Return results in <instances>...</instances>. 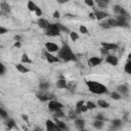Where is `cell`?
Here are the masks:
<instances>
[{
    "label": "cell",
    "instance_id": "cell-27",
    "mask_svg": "<svg viewBox=\"0 0 131 131\" xmlns=\"http://www.w3.org/2000/svg\"><path fill=\"white\" fill-rule=\"evenodd\" d=\"M97 105H98V107H102V109H107V107H109V104H107V101H105V100H98Z\"/></svg>",
    "mask_w": 131,
    "mask_h": 131
},
{
    "label": "cell",
    "instance_id": "cell-16",
    "mask_svg": "<svg viewBox=\"0 0 131 131\" xmlns=\"http://www.w3.org/2000/svg\"><path fill=\"white\" fill-rule=\"evenodd\" d=\"M54 123L58 125V126H59L60 129L64 130V131H69V128H68L67 125H66L64 122H61V121L58 120V118H54Z\"/></svg>",
    "mask_w": 131,
    "mask_h": 131
},
{
    "label": "cell",
    "instance_id": "cell-29",
    "mask_svg": "<svg viewBox=\"0 0 131 131\" xmlns=\"http://www.w3.org/2000/svg\"><path fill=\"white\" fill-rule=\"evenodd\" d=\"M22 61L25 62V64H32V60L29 59V56L27 54H23L22 55Z\"/></svg>",
    "mask_w": 131,
    "mask_h": 131
},
{
    "label": "cell",
    "instance_id": "cell-25",
    "mask_svg": "<svg viewBox=\"0 0 131 131\" xmlns=\"http://www.w3.org/2000/svg\"><path fill=\"white\" fill-rule=\"evenodd\" d=\"M93 126L96 129H101L102 126H104V121H99V120H95L93 122Z\"/></svg>",
    "mask_w": 131,
    "mask_h": 131
},
{
    "label": "cell",
    "instance_id": "cell-31",
    "mask_svg": "<svg viewBox=\"0 0 131 131\" xmlns=\"http://www.w3.org/2000/svg\"><path fill=\"white\" fill-rule=\"evenodd\" d=\"M112 125H113L114 128H119V127H121L122 121H121V120H114V121L112 122Z\"/></svg>",
    "mask_w": 131,
    "mask_h": 131
},
{
    "label": "cell",
    "instance_id": "cell-43",
    "mask_svg": "<svg viewBox=\"0 0 131 131\" xmlns=\"http://www.w3.org/2000/svg\"><path fill=\"white\" fill-rule=\"evenodd\" d=\"M7 32V29H5L3 27H0V34H5Z\"/></svg>",
    "mask_w": 131,
    "mask_h": 131
},
{
    "label": "cell",
    "instance_id": "cell-4",
    "mask_svg": "<svg viewBox=\"0 0 131 131\" xmlns=\"http://www.w3.org/2000/svg\"><path fill=\"white\" fill-rule=\"evenodd\" d=\"M62 106L60 102L59 101H56V100H51L49 102V105H48V107H49V110L50 111H52V112H56V111H60L62 109Z\"/></svg>",
    "mask_w": 131,
    "mask_h": 131
},
{
    "label": "cell",
    "instance_id": "cell-36",
    "mask_svg": "<svg viewBox=\"0 0 131 131\" xmlns=\"http://www.w3.org/2000/svg\"><path fill=\"white\" fill-rule=\"evenodd\" d=\"M0 115H1V117L3 118V119H7V116H8V114H7V112L6 111H4L2 107L0 109Z\"/></svg>",
    "mask_w": 131,
    "mask_h": 131
},
{
    "label": "cell",
    "instance_id": "cell-9",
    "mask_svg": "<svg viewBox=\"0 0 131 131\" xmlns=\"http://www.w3.org/2000/svg\"><path fill=\"white\" fill-rule=\"evenodd\" d=\"M101 46H102V48L107 49V51H109V50H116L118 48V45L114 44V43H106V42H102Z\"/></svg>",
    "mask_w": 131,
    "mask_h": 131
},
{
    "label": "cell",
    "instance_id": "cell-32",
    "mask_svg": "<svg viewBox=\"0 0 131 131\" xmlns=\"http://www.w3.org/2000/svg\"><path fill=\"white\" fill-rule=\"evenodd\" d=\"M54 118H61V117H64L65 116V114H64V112H62L61 110H60V111H56V112H54Z\"/></svg>",
    "mask_w": 131,
    "mask_h": 131
},
{
    "label": "cell",
    "instance_id": "cell-13",
    "mask_svg": "<svg viewBox=\"0 0 131 131\" xmlns=\"http://www.w3.org/2000/svg\"><path fill=\"white\" fill-rule=\"evenodd\" d=\"M106 61L107 62V64L112 65V66H117L118 65V59L114 55H107V59H106Z\"/></svg>",
    "mask_w": 131,
    "mask_h": 131
},
{
    "label": "cell",
    "instance_id": "cell-8",
    "mask_svg": "<svg viewBox=\"0 0 131 131\" xmlns=\"http://www.w3.org/2000/svg\"><path fill=\"white\" fill-rule=\"evenodd\" d=\"M44 54H45V58H46V60H48V62L54 64V62H59V61H60V59L58 58V56H54V55H52V54H50L48 51H46V52H45Z\"/></svg>",
    "mask_w": 131,
    "mask_h": 131
},
{
    "label": "cell",
    "instance_id": "cell-6",
    "mask_svg": "<svg viewBox=\"0 0 131 131\" xmlns=\"http://www.w3.org/2000/svg\"><path fill=\"white\" fill-rule=\"evenodd\" d=\"M45 47H46L48 52H56V51H60V49L55 43H52V42L45 43Z\"/></svg>",
    "mask_w": 131,
    "mask_h": 131
},
{
    "label": "cell",
    "instance_id": "cell-40",
    "mask_svg": "<svg viewBox=\"0 0 131 131\" xmlns=\"http://www.w3.org/2000/svg\"><path fill=\"white\" fill-rule=\"evenodd\" d=\"M79 30H80V32L82 34H87L88 33V30L86 29V27H84V26H81L80 28H79Z\"/></svg>",
    "mask_w": 131,
    "mask_h": 131
},
{
    "label": "cell",
    "instance_id": "cell-45",
    "mask_svg": "<svg viewBox=\"0 0 131 131\" xmlns=\"http://www.w3.org/2000/svg\"><path fill=\"white\" fill-rule=\"evenodd\" d=\"M0 68H1V73H0V74H1V75H4V73H5V67L1 64V65H0Z\"/></svg>",
    "mask_w": 131,
    "mask_h": 131
},
{
    "label": "cell",
    "instance_id": "cell-44",
    "mask_svg": "<svg viewBox=\"0 0 131 131\" xmlns=\"http://www.w3.org/2000/svg\"><path fill=\"white\" fill-rule=\"evenodd\" d=\"M60 12H59V11H54V13H53V18L54 19H60Z\"/></svg>",
    "mask_w": 131,
    "mask_h": 131
},
{
    "label": "cell",
    "instance_id": "cell-39",
    "mask_svg": "<svg viewBox=\"0 0 131 131\" xmlns=\"http://www.w3.org/2000/svg\"><path fill=\"white\" fill-rule=\"evenodd\" d=\"M100 27L101 28H104V29H110L111 28V26L107 24V22H104V23H101L100 24Z\"/></svg>",
    "mask_w": 131,
    "mask_h": 131
},
{
    "label": "cell",
    "instance_id": "cell-42",
    "mask_svg": "<svg viewBox=\"0 0 131 131\" xmlns=\"http://www.w3.org/2000/svg\"><path fill=\"white\" fill-rule=\"evenodd\" d=\"M35 13H36L37 16H41V15H42V10H41V8H38V9L35 11Z\"/></svg>",
    "mask_w": 131,
    "mask_h": 131
},
{
    "label": "cell",
    "instance_id": "cell-11",
    "mask_svg": "<svg viewBox=\"0 0 131 131\" xmlns=\"http://www.w3.org/2000/svg\"><path fill=\"white\" fill-rule=\"evenodd\" d=\"M94 14H95L96 20H98V21L107 18V16H109L107 12H106V11H100V10H95V11H94Z\"/></svg>",
    "mask_w": 131,
    "mask_h": 131
},
{
    "label": "cell",
    "instance_id": "cell-18",
    "mask_svg": "<svg viewBox=\"0 0 131 131\" xmlns=\"http://www.w3.org/2000/svg\"><path fill=\"white\" fill-rule=\"evenodd\" d=\"M5 124H6V127H7L8 130L15 127V123H14V121L12 120V119H7L6 122H5Z\"/></svg>",
    "mask_w": 131,
    "mask_h": 131
},
{
    "label": "cell",
    "instance_id": "cell-26",
    "mask_svg": "<svg viewBox=\"0 0 131 131\" xmlns=\"http://www.w3.org/2000/svg\"><path fill=\"white\" fill-rule=\"evenodd\" d=\"M124 70L127 74H130L131 75V60H128L126 62V65H125V67H124Z\"/></svg>",
    "mask_w": 131,
    "mask_h": 131
},
{
    "label": "cell",
    "instance_id": "cell-7",
    "mask_svg": "<svg viewBox=\"0 0 131 131\" xmlns=\"http://www.w3.org/2000/svg\"><path fill=\"white\" fill-rule=\"evenodd\" d=\"M117 92L119 93V94H122L123 96H127L128 95V88H127V86L126 85H119V86L117 87Z\"/></svg>",
    "mask_w": 131,
    "mask_h": 131
},
{
    "label": "cell",
    "instance_id": "cell-49",
    "mask_svg": "<svg viewBox=\"0 0 131 131\" xmlns=\"http://www.w3.org/2000/svg\"><path fill=\"white\" fill-rule=\"evenodd\" d=\"M89 18H90V19H92V20H95V19H96L94 13H89Z\"/></svg>",
    "mask_w": 131,
    "mask_h": 131
},
{
    "label": "cell",
    "instance_id": "cell-10",
    "mask_svg": "<svg viewBox=\"0 0 131 131\" xmlns=\"http://www.w3.org/2000/svg\"><path fill=\"white\" fill-rule=\"evenodd\" d=\"M100 62H101V59L100 58H97V56H93V58H91L89 60L88 64L91 67H96V66H98Z\"/></svg>",
    "mask_w": 131,
    "mask_h": 131
},
{
    "label": "cell",
    "instance_id": "cell-22",
    "mask_svg": "<svg viewBox=\"0 0 131 131\" xmlns=\"http://www.w3.org/2000/svg\"><path fill=\"white\" fill-rule=\"evenodd\" d=\"M83 106H84V101L83 100H80V101L77 102V105H76V113L77 114H81V109H82Z\"/></svg>",
    "mask_w": 131,
    "mask_h": 131
},
{
    "label": "cell",
    "instance_id": "cell-48",
    "mask_svg": "<svg viewBox=\"0 0 131 131\" xmlns=\"http://www.w3.org/2000/svg\"><path fill=\"white\" fill-rule=\"evenodd\" d=\"M14 40L16 41V42H20V40H21V36H14Z\"/></svg>",
    "mask_w": 131,
    "mask_h": 131
},
{
    "label": "cell",
    "instance_id": "cell-34",
    "mask_svg": "<svg viewBox=\"0 0 131 131\" xmlns=\"http://www.w3.org/2000/svg\"><path fill=\"white\" fill-rule=\"evenodd\" d=\"M70 37H71V39H72L73 41H76V40H78V39H79L78 34L75 33V32H71L70 33Z\"/></svg>",
    "mask_w": 131,
    "mask_h": 131
},
{
    "label": "cell",
    "instance_id": "cell-17",
    "mask_svg": "<svg viewBox=\"0 0 131 131\" xmlns=\"http://www.w3.org/2000/svg\"><path fill=\"white\" fill-rule=\"evenodd\" d=\"M75 125H76V127L78 129L83 130V128L85 126V122H84V120H82V119H77V120L75 121Z\"/></svg>",
    "mask_w": 131,
    "mask_h": 131
},
{
    "label": "cell",
    "instance_id": "cell-21",
    "mask_svg": "<svg viewBox=\"0 0 131 131\" xmlns=\"http://www.w3.org/2000/svg\"><path fill=\"white\" fill-rule=\"evenodd\" d=\"M96 3H97V5L100 8H106L107 6V4H109V1H107V0H97Z\"/></svg>",
    "mask_w": 131,
    "mask_h": 131
},
{
    "label": "cell",
    "instance_id": "cell-35",
    "mask_svg": "<svg viewBox=\"0 0 131 131\" xmlns=\"http://www.w3.org/2000/svg\"><path fill=\"white\" fill-rule=\"evenodd\" d=\"M58 25V27H59V29H60V31H62V32H68L69 33V29H68L67 27H65V26H62L61 24H56Z\"/></svg>",
    "mask_w": 131,
    "mask_h": 131
},
{
    "label": "cell",
    "instance_id": "cell-28",
    "mask_svg": "<svg viewBox=\"0 0 131 131\" xmlns=\"http://www.w3.org/2000/svg\"><path fill=\"white\" fill-rule=\"evenodd\" d=\"M107 24H109L111 27H119L118 22L115 19H110V20H107Z\"/></svg>",
    "mask_w": 131,
    "mask_h": 131
},
{
    "label": "cell",
    "instance_id": "cell-19",
    "mask_svg": "<svg viewBox=\"0 0 131 131\" xmlns=\"http://www.w3.org/2000/svg\"><path fill=\"white\" fill-rule=\"evenodd\" d=\"M15 68H16V70H18L19 72H21V73H28L29 72V69L28 68H26L25 66H23V65H21V64H19V65H16L15 66Z\"/></svg>",
    "mask_w": 131,
    "mask_h": 131
},
{
    "label": "cell",
    "instance_id": "cell-30",
    "mask_svg": "<svg viewBox=\"0 0 131 131\" xmlns=\"http://www.w3.org/2000/svg\"><path fill=\"white\" fill-rule=\"evenodd\" d=\"M111 97L113 99H115V100H119V99H121V95L119 94L117 91H114V92L111 93Z\"/></svg>",
    "mask_w": 131,
    "mask_h": 131
},
{
    "label": "cell",
    "instance_id": "cell-23",
    "mask_svg": "<svg viewBox=\"0 0 131 131\" xmlns=\"http://www.w3.org/2000/svg\"><path fill=\"white\" fill-rule=\"evenodd\" d=\"M50 86V84L48 82H40V84H39V87H40L41 90L45 91V90H47Z\"/></svg>",
    "mask_w": 131,
    "mask_h": 131
},
{
    "label": "cell",
    "instance_id": "cell-50",
    "mask_svg": "<svg viewBox=\"0 0 131 131\" xmlns=\"http://www.w3.org/2000/svg\"><path fill=\"white\" fill-rule=\"evenodd\" d=\"M14 46H15V47H18V48H20V47H21V42H15Z\"/></svg>",
    "mask_w": 131,
    "mask_h": 131
},
{
    "label": "cell",
    "instance_id": "cell-14",
    "mask_svg": "<svg viewBox=\"0 0 131 131\" xmlns=\"http://www.w3.org/2000/svg\"><path fill=\"white\" fill-rule=\"evenodd\" d=\"M37 24H38V26L40 28H42V29H47V28L49 27V25H50L48 23V21L44 20V19H39L37 21Z\"/></svg>",
    "mask_w": 131,
    "mask_h": 131
},
{
    "label": "cell",
    "instance_id": "cell-52",
    "mask_svg": "<svg viewBox=\"0 0 131 131\" xmlns=\"http://www.w3.org/2000/svg\"><path fill=\"white\" fill-rule=\"evenodd\" d=\"M34 131H42V129H41V128H38V127H37V128H35V130H34Z\"/></svg>",
    "mask_w": 131,
    "mask_h": 131
},
{
    "label": "cell",
    "instance_id": "cell-15",
    "mask_svg": "<svg viewBox=\"0 0 131 131\" xmlns=\"http://www.w3.org/2000/svg\"><path fill=\"white\" fill-rule=\"evenodd\" d=\"M67 85H68V82L66 81V79H64L62 77L60 79V80H58V82H56V87L60 88V89L67 88Z\"/></svg>",
    "mask_w": 131,
    "mask_h": 131
},
{
    "label": "cell",
    "instance_id": "cell-5",
    "mask_svg": "<svg viewBox=\"0 0 131 131\" xmlns=\"http://www.w3.org/2000/svg\"><path fill=\"white\" fill-rule=\"evenodd\" d=\"M45 124H46V129H47V131H64L62 129H60L55 123H53L51 120H47Z\"/></svg>",
    "mask_w": 131,
    "mask_h": 131
},
{
    "label": "cell",
    "instance_id": "cell-37",
    "mask_svg": "<svg viewBox=\"0 0 131 131\" xmlns=\"http://www.w3.org/2000/svg\"><path fill=\"white\" fill-rule=\"evenodd\" d=\"M86 106L88 107V110H93V109H95V107H96V106L93 104V102H91V101H88Z\"/></svg>",
    "mask_w": 131,
    "mask_h": 131
},
{
    "label": "cell",
    "instance_id": "cell-3",
    "mask_svg": "<svg viewBox=\"0 0 131 131\" xmlns=\"http://www.w3.org/2000/svg\"><path fill=\"white\" fill-rule=\"evenodd\" d=\"M60 29L56 24H50L49 27L47 28V32H46V35L47 36H51V37H55V36H59L60 35Z\"/></svg>",
    "mask_w": 131,
    "mask_h": 131
},
{
    "label": "cell",
    "instance_id": "cell-47",
    "mask_svg": "<svg viewBox=\"0 0 131 131\" xmlns=\"http://www.w3.org/2000/svg\"><path fill=\"white\" fill-rule=\"evenodd\" d=\"M107 52H109V51H107V49H105V48H101V53H102V54H104V55L107 54Z\"/></svg>",
    "mask_w": 131,
    "mask_h": 131
},
{
    "label": "cell",
    "instance_id": "cell-41",
    "mask_svg": "<svg viewBox=\"0 0 131 131\" xmlns=\"http://www.w3.org/2000/svg\"><path fill=\"white\" fill-rule=\"evenodd\" d=\"M85 3H86L88 6H91V7L94 5V2L92 1V0H85Z\"/></svg>",
    "mask_w": 131,
    "mask_h": 131
},
{
    "label": "cell",
    "instance_id": "cell-54",
    "mask_svg": "<svg viewBox=\"0 0 131 131\" xmlns=\"http://www.w3.org/2000/svg\"><path fill=\"white\" fill-rule=\"evenodd\" d=\"M81 131H87V130H84V129H83V130H81Z\"/></svg>",
    "mask_w": 131,
    "mask_h": 131
},
{
    "label": "cell",
    "instance_id": "cell-20",
    "mask_svg": "<svg viewBox=\"0 0 131 131\" xmlns=\"http://www.w3.org/2000/svg\"><path fill=\"white\" fill-rule=\"evenodd\" d=\"M28 8H29L30 11H36L39 7L33 1H29V2H28Z\"/></svg>",
    "mask_w": 131,
    "mask_h": 131
},
{
    "label": "cell",
    "instance_id": "cell-46",
    "mask_svg": "<svg viewBox=\"0 0 131 131\" xmlns=\"http://www.w3.org/2000/svg\"><path fill=\"white\" fill-rule=\"evenodd\" d=\"M87 111H88L87 106H83L82 109H81V113H85V112H87Z\"/></svg>",
    "mask_w": 131,
    "mask_h": 131
},
{
    "label": "cell",
    "instance_id": "cell-53",
    "mask_svg": "<svg viewBox=\"0 0 131 131\" xmlns=\"http://www.w3.org/2000/svg\"><path fill=\"white\" fill-rule=\"evenodd\" d=\"M128 60H131V53L128 54Z\"/></svg>",
    "mask_w": 131,
    "mask_h": 131
},
{
    "label": "cell",
    "instance_id": "cell-38",
    "mask_svg": "<svg viewBox=\"0 0 131 131\" xmlns=\"http://www.w3.org/2000/svg\"><path fill=\"white\" fill-rule=\"evenodd\" d=\"M96 120L105 121L106 120V117L104 116V114H97V115H96Z\"/></svg>",
    "mask_w": 131,
    "mask_h": 131
},
{
    "label": "cell",
    "instance_id": "cell-12",
    "mask_svg": "<svg viewBox=\"0 0 131 131\" xmlns=\"http://www.w3.org/2000/svg\"><path fill=\"white\" fill-rule=\"evenodd\" d=\"M0 8H1V14H7L10 11V6L6 2H1Z\"/></svg>",
    "mask_w": 131,
    "mask_h": 131
},
{
    "label": "cell",
    "instance_id": "cell-1",
    "mask_svg": "<svg viewBox=\"0 0 131 131\" xmlns=\"http://www.w3.org/2000/svg\"><path fill=\"white\" fill-rule=\"evenodd\" d=\"M59 59L62 60L64 61H76L77 58L76 55L73 53L71 47L67 43H62V46L59 51Z\"/></svg>",
    "mask_w": 131,
    "mask_h": 131
},
{
    "label": "cell",
    "instance_id": "cell-24",
    "mask_svg": "<svg viewBox=\"0 0 131 131\" xmlns=\"http://www.w3.org/2000/svg\"><path fill=\"white\" fill-rule=\"evenodd\" d=\"M67 88L69 89L71 92H74L75 91V88H76V83L75 82H68V85H67Z\"/></svg>",
    "mask_w": 131,
    "mask_h": 131
},
{
    "label": "cell",
    "instance_id": "cell-2",
    "mask_svg": "<svg viewBox=\"0 0 131 131\" xmlns=\"http://www.w3.org/2000/svg\"><path fill=\"white\" fill-rule=\"evenodd\" d=\"M86 85L90 92H92L94 94H106L109 92L107 88L104 84L98 83L96 81H86Z\"/></svg>",
    "mask_w": 131,
    "mask_h": 131
},
{
    "label": "cell",
    "instance_id": "cell-33",
    "mask_svg": "<svg viewBox=\"0 0 131 131\" xmlns=\"http://www.w3.org/2000/svg\"><path fill=\"white\" fill-rule=\"evenodd\" d=\"M113 10H114V12L119 15V14H120V11L122 10V7L120 6V5H115V6L113 7Z\"/></svg>",
    "mask_w": 131,
    "mask_h": 131
},
{
    "label": "cell",
    "instance_id": "cell-51",
    "mask_svg": "<svg viewBox=\"0 0 131 131\" xmlns=\"http://www.w3.org/2000/svg\"><path fill=\"white\" fill-rule=\"evenodd\" d=\"M22 118H23V119H24V120H25V121H27V122H28V117H27L26 115H23V116H22Z\"/></svg>",
    "mask_w": 131,
    "mask_h": 131
}]
</instances>
